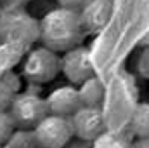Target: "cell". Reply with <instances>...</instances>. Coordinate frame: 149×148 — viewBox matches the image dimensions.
Here are the masks:
<instances>
[{"mask_svg": "<svg viewBox=\"0 0 149 148\" xmlns=\"http://www.w3.org/2000/svg\"><path fill=\"white\" fill-rule=\"evenodd\" d=\"M85 35L87 32L81 26L80 14L73 9L59 5L57 9H52L40 19L38 40L42 42V45L56 52H64L76 45H81Z\"/></svg>", "mask_w": 149, "mask_h": 148, "instance_id": "cell-1", "label": "cell"}, {"mask_svg": "<svg viewBox=\"0 0 149 148\" xmlns=\"http://www.w3.org/2000/svg\"><path fill=\"white\" fill-rule=\"evenodd\" d=\"M40 38V21L28 14L23 5L9 4L0 11V42H19L31 47Z\"/></svg>", "mask_w": 149, "mask_h": 148, "instance_id": "cell-2", "label": "cell"}, {"mask_svg": "<svg viewBox=\"0 0 149 148\" xmlns=\"http://www.w3.org/2000/svg\"><path fill=\"white\" fill-rule=\"evenodd\" d=\"M23 70L21 75L30 84H47L52 82L61 73V58L56 51L40 45L35 49H28L23 58Z\"/></svg>", "mask_w": 149, "mask_h": 148, "instance_id": "cell-3", "label": "cell"}, {"mask_svg": "<svg viewBox=\"0 0 149 148\" xmlns=\"http://www.w3.org/2000/svg\"><path fill=\"white\" fill-rule=\"evenodd\" d=\"M9 113L17 129H33L49 110L45 98H40L31 91H19L9 106Z\"/></svg>", "mask_w": 149, "mask_h": 148, "instance_id": "cell-4", "label": "cell"}, {"mask_svg": "<svg viewBox=\"0 0 149 148\" xmlns=\"http://www.w3.org/2000/svg\"><path fill=\"white\" fill-rule=\"evenodd\" d=\"M40 148H64L73 138V127L70 117L47 113L33 127Z\"/></svg>", "mask_w": 149, "mask_h": 148, "instance_id": "cell-5", "label": "cell"}, {"mask_svg": "<svg viewBox=\"0 0 149 148\" xmlns=\"http://www.w3.org/2000/svg\"><path fill=\"white\" fill-rule=\"evenodd\" d=\"M61 73L64 75L71 84H81L88 77L94 75V65L88 49L76 45L68 49L61 56Z\"/></svg>", "mask_w": 149, "mask_h": 148, "instance_id": "cell-6", "label": "cell"}, {"mask_svg": "<svg viewBox=\"0 0 149 148\" xmlns=\"http://www.w3.org/2000/svg\"><path fill=\"white\" fill-rule=\"evenodd\" d=\"M70 118L73 136L80 140L94 141L99 134L104 132V113L101 106H80Z\"/></svg>", "mask_w": 149, "mask_h": 148, "instance_id": "cell-7", "label": "cell"}, {"mask_svg": "<svg viewBox=\"0 0 149 148\" xmlns=\"http://www.w3.org/2000/svg\"><path fill=\"white\" fill-rule=\"evenodd\" d=\"M80 21L87 33H99L102 32L113 16L111 0H88L80 11Z\"/></svg>", "mask_w": 149, "mask_h": 148, "instance_id": "cell-8", "label": "cell"}, {"mask_svg": "<svg viewBox=\"0 0 149 148\" xmlns=\"http://www.w3.org/2000/svg\"><path fill=\"white\" fill-rule=\"evenodd\" d=\"M45 103H47L49 113L61 115V117H71L81 106L80 94L74 85H63V87L54 89L45 98Z\"/></svg>", "mask_w": 149, "mask_h": 148, "instance_id": "cell-9", "label": "cell"}, {"mask_svg": "<svg viewBox=\"0 0 149 148\" xmlns=\"http://www.w3.org/2000/svg\"><path fill=\"white\" fill-rule=\"evenodd\" d=\"M78 94H80L81 106H101L106 96V87L99 77L92 75L80 84Z\"/></svg>", "mask_w": 149, "mask_h": 148, "instance_id": "cell-10", "label": "cell"}, {"mask_svg": "<svg viewBox=\"0 0 149 148\" xmlns=\"http://www.w3.org/2000/svg\"><path fill=\"white\" fill-rule=\"evenodd\" d=\"M28 49L19 42H0V75L12 72L23 61Z\"/></svg>", "mask_w": 149, "mask_h": 148, "instance_id": "cell-11", "label": "cell"}, {"mask_svg": "<svg viewBox=\"0 0 149 148\" xmlns=\"http://www.w3.org/2000/svg\"><path fill=\"white\" fill-rule=\"evenodd\" d=\"M21 91V77L12 72L0 75V110H9L16 94Z\"/></svg>", "mask_w": 149, "mask_h": 148, "instance_id": "cell-12", "label": "cell"}, {"mask_svg": "<svg viewBox=\"0 0 149 148\" xmlns=\"http://www.w3.org/2000/svg\"><path fill=\"white\" fill-rule=\"evenodd\" d=\"M128 125H130V132L135 138L149 136V103H141L134 108Z\"/></svg>", "mask_w": 149, "mask_h": 148, "instance_id": "cell-13", "label": "cell"}, {"mask_svg": "<svg viewBox=\"0 0 149 148\" xmlns=\"http://www.w3.org/2000/svg\"><path fill=\"white\" fill-rule=\"evenodd\" d=\"M132 141L127 134L118 131H104L94 140L92 148H132Z\"/></svg>", "mask_w": 149, "mask_h": 148, "instance_id": "cell-14", "label": "cell"}, {"mask_svg": "<svg viewBox=\"0 0 149 148\" xmlns=\"http://www.w3.org/2000/svg\"><path fill=\"white\" fill-rule=\"evenodd\" d=\"M3 147L5 148H40L33 129H17V127L10 134V138L7 140V143Z\"/></svg>", "mask_w": 149, "mask_h": 148, "instance_id": "cell-15", "label": "cell"}, {"mask_svg": "<svg viewBox=\"0 0 149 148\" xmlns=\"http://www.w3.org/2000/svg\"><path fill=\"white\" fill-rule=\"evenodd\" d=\"M16 131V124L10 117L9 110H0V147L7 143L10 134Z\"/></svg>", "mask_w": 149, "mask_h": 148, "instance_id": "cell-16", "label": "cell"}, {"mask_svg": "<svg viewBox=\"0 0 149 148\" xmlns=\"http://www.w3.org/2000/svg\"><path fill=\"white\" fill-rule=\"evenodd\" d=\"M137 72L142 75L144 78H149V45L142 51V54L139 56V61H137Z\"/></svg>", "mask_w": 149, "mask_h": 148, "instance_id": "cell-17", "label": "cell"}, {"mask_svg": "<svg viewBox=\"0 0 149 148\" xmlns=\"http://www.w3.org/2000/svg\"><path fill=\"white\" fill-rule=\"evenodd\" d=\"M88 0H57V4L61 7H66V9H73V11H80Z\"/></svg>", "mask_w": 149, "mask_h": 148, "instance_id": "cell-18", "label": "cell"}, {"mask_svg": "<svg viewBox=\"0 0 149 148\" xmlns=\"http://www.w3.org/2000/svg\"><path fill=\"white\" fill-rule=\"evenodd\" d=\"M132 148H149V136H146V138H137V141L132 145Z\"/></svg>", "mask_w": 149, "mask_h": 148, "instance_id": "cell-19", "label": "cell"}, {"mask_svg": "<svg viewBox=\"0 0 149 148\" xmlns=\"http://www.w3.org/2000/svg\"><path fill=\"white\" fill-rule=\"evenodd\" d=\"M9 4H16V5H24V4H28V2H31V0H7Z\"/></svg>", "mask_w": 149, "mask_h": 148, "instance_id": "cell-20", "label": "cell"}]
</instances>
